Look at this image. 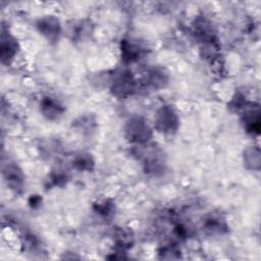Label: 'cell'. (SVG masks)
I'll list each match as a JSON object with an SVG mask.
<instances>
[{
  "instance_id": "4",
  "label": "cell",
  "mask_w": 261,
  "mask_h": 261,
  "mask_svg": "<svg viewBox=\"0 0 261 261\" xmlns=\"http://www.w3.org/2000/svg\"><path fill=\"white\" fill-rule=\"evenodd\" d=\"M16 53V43L15 40L8 34L5 36L2 34L1 37V59L2 62L8 63L13 59Z\"/></svg>"
},
{
  "instance_id": "1",
  "label": "cell",
  "mask_w": 261,
  "mask_h": 261,
  "mask_svg": "<svg viewBox=\"0 0 261 261\" xmlns=\"http://www.w3.org/2000/svg\"><path fill=\"white\" fill-rule=\"evenodd\" d=\"M126 133L132 142L143 143L150 137V128L141 118L132 119L128 122Z\"/></svg>"
},
{
  "instance_id": "7",
  "label": "cell",
  "mask_w": 261,
  "mask_h": 261,
  "mask_svg": "<svg viewBox=\"0 0 261 261\" xmlns=\"http://www.w3.org/2000/svg\"><path fill=\"white\" fill-rule=\"evenodd\" d=\"M39 29L42 32V34L46 35L49 39L55 38L59 33L58 21L53 18H49V19L40 21Z\"/></svg>"
},
{
  "instance_id": "6",
  "label": "cell",
  "mask_w": 261,
  "mask_h": 261,
  "mask_svg": "<svg viewBox=\"0 0 261 261\" xmlns=\"http://www.w3.org/2000/svg\"><path fill=\"white\" fill-rule=\"evenodd\" d=\"M41 109L42 112L45 116H47L49 119H53V118H57L59 115H61L63 109L61 108V106L54 100L48 98H45L42 101L41 104Z\"/></svg>"
},
{
  "instance_id": "8",
  "label": "cell",
  "mask_w": 261,
  "mask_h": 261,
  "mask_svg": "<svg viewBox=\"0 0 261 261\" xmlns=\"http://www.w3.org/2000/svg\"><path fill=\"white\" fill-rule=\"evenodd\" d=\"M121 51H122V58L127 61L137 60L139 58L140 52H141L140 48L137 45H134L126 40H123V42H122Z\"/></svg>"
},
{
  "instance_id": "5",
  "label": "cell",
  "mask_w": 261,
  "mask_h": 261,
  "mask_svg": "<svg viewBox=\"0 0 261 261\" xmlns=\"http://www.w3.org/2000/svg\"><path fill=\"white\" fill-rule=\"evenodd\" d=\"M4 176L11 189L18 190L22 186V175L20 170L15 165H7L4 170Z\"/></svg>"
},
{
  "instance_id": "2",
  "label": "cell",
  "mask_w": 261,
  "mask_h": 261,
  "mask_svg": "<svg viewBox=\"0 0 261 261\" xmlns=\"http://www.w3.org/2000/svg\"><path fill=\"white\" fill-rule=\"evenodd\" d=\"M157 127L160 132L171 133L177 126V116L172 108L163 107L157 115Z\"/></svg>"
},
{
  "instance_id": "9",
  "label": "cell",
  "mask_w": 261,
  "mask_h": 261,
  "mask_svg": "<svg viewBox=\"0 0 261 261\" xmlns=\"http://www.w3.org/2000/svg\"><path fill=\"white\" fill-rule=\"evenodd\" d=\"M74 165L76 168L80 170H85V169H91V166L93 165V160L90 156L87 155H82L79 158H76Z\"/></svg>"
},
{
  "instance_id": "3",
  "label": "cell",
  "mask_w": 261,
  "mask_h": 261,
  "mask_svg": "<svg viewBox=\"0 0 261 261\" xmlns=\"http://www.w3.org/2000/svg\"><path fill=\"white\" fill-rule=\"evenodd\" d=\"M135 87V80L129 72L123 71L116 79L113 81L112 90L114 91L115 95L124 96L130 94Z\"/></svg>"
}]
</instances>
